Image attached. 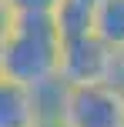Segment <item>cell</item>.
Returning <instances> with one entry per match:
<instances>
[{
  "instance_id": "8992f818",
  "label": "cell",
  "mask_w": 124,
  "mask_h": 127,
  "mask_svg": "<svg viewBox=\"0 0 124 127\" xmlns=\"http://www.w3.org/2000/svg\"><path fill=\"white\" fill-rule=\"evenodd\" d=\"M94 33L124 54V0H101L94 7Z\"/></svg>"
},
{
  "instance_id": "3957f363",
  "label": "cell",
  "mask_w": 124,
  "mask_h": 127,
  "mask_svg": "<svg viewBox=\"0 0 124 127\" xmlns=\"http://www.w3.org/2000/svg\"><path fill=\"white\" fill-rule=\"evenodd\" d=\"M64 121L71 127H124V87L111 80L71 87Z\"/></svg>"
},
{
  "instance_id": "9c48e42d",
  "label": "cell",
  "mask_w": 124,
  "mask_h": 127,
  "mask_svg": "<svg viewBox=\"0 0 124 127\" xmlns=\"http://www.w3.org/2000/svg\"><path fill=\"white\" fill-rule=\"evenodd\" d=\"M114 84H121V87H124V54H121V60H118V74H114Z\"/></svg>"
},
{
  "instance_id": "7a4b0ae2",
  "label": "cell",
  "mask_w": 124,
  "mask_h": 127,
  "mask_svg": "<svg viewBox=\"0 0 124 127\" xmlns=\"http://www.w3.org/2000/svg\"><path fill=\"white\" fill-rule=\"evenodd\" d=\"M118 60L121 54L114 47H107L97 33L87 37H74L64 40V54H60V77L71 87H87V84H114L118 74Z\"/></svg>"
},
{
  "instance_id": "52a82bcc",
  "label": "cell",
  "mask_w": 124,
  "mask_h": 127,
  "mask_svg": "<svg viewBox=\"0 0 124 127\" xmlns=\"http://www.w3.org/2000/svg\"><path fill=\"white\" fill-rule=\"evenodd\" d=\"M60 0H0V10L13 13H54Z\"/></svg>"
},
{
  "instance_id": "277c9868",
  "label": "cell",
  "mask_w": 124,
  "mask_h": 127,
  "mask_svg": "<svg viewBox=\"0 0 124 127\" xmlns=\"http://www.w3.org/2000/svg\"><path fill=\"white\" fill-rule=\"evenodd\" d=\"M40 110L34 87L13 80H0V127H37Z\"/></svg>"
},
{
  "instance_id": "6da1fadb",
  "label": "cell",
  "mask_w": 124,
  "mask_h": 127,
  "mask_svg": "<svg viewBox=\"0 0 124 127\" xmlns=\"http://www.w3.org/2000/svg\"><path fill=\"white\" fill-rule=\"evenodd\" d=\"M60 54L64 37L54 13L0 10V80L40 87L60 77Z\"/></svg>"
},
{
  "instance_id": "30bf717a",
  "label": "cell",
  "mask_w": 124,
  "mask_h": 127,
  "mask_svg": "<svg viewBox=\"0 0 124 127\" xmlns=\"http://www.w3.org/2000/svg\"><path fill=\"white\" fill-rule=\"evenodd\" d=\"M87 3H101V0H87Z\"/></svg>"
},
{
  "instance_id": "5b68a950",
  "label": "cell",
  "mask_w": 124,
  "mask_h": 127,
  "mask_svg": "<svg viewBox=\"0 0 124 127\" xmlns=\"http://www.w3.org/2000/svg\"><path fill=\"white\" fill-rule=\"evenodd\" d=\"M94 7L97 3H87V0H60L54 10V24H57L60 37L74 40L94 33Z\"/></svg>"
},
{
  "instance_id": "ba28073f",
  "label": "cell",
  "mask_w": 124,
  "mask_h": 127,
  "mask_svg": "<svg viewBox=\"0 0 124 127\" xmlns=\"http://www.w3.org/2000/svg\"><path fill=\"white\" fill-rule=\"evenodd\" d=\"M37 127H71V124H67L64 117H57V121H40Z\"/></svg>"
}]
</instances>
